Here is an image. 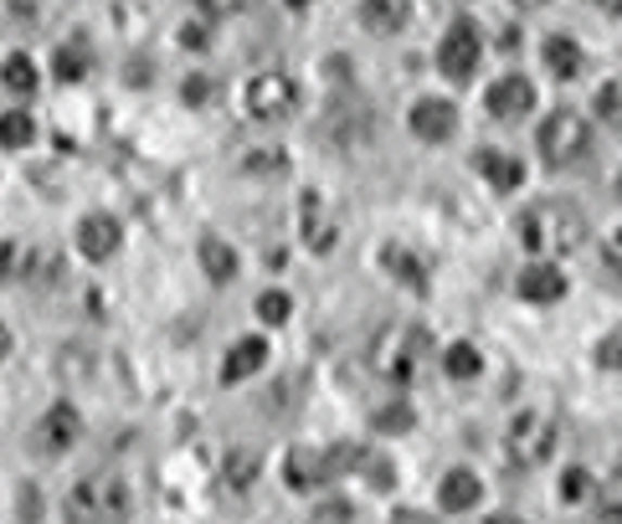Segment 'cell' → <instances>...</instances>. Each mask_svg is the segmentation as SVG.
I'll return each mask as SVG.
<instances>
[{
	"label": "cell",
	"instance_id": "obj_1",
	"mask_svg": "<svg viewBox=\"0 0 622 524\" xmlns=\"http://www.w3.org/2000/svg\"><path fill=\"white\" fill-rule=\"evenodd\" d=\"M520 242H525L530 253H541V257L576 253V247L586 242L582 206H571V201H535V206L520 216Z\"/></svg>",
	"mask_w": 622,
	"mask_h": 524
},
{
	"label": "cell",
	"instance_id": "obj_2",
	"mask_svg": "<svg viewBox=\"0 0 622 524\" xmlns=\"http://www.w3.org/2000/svg\"><path fill=\"white\" fill-rule=\"evenodd\" d=\"M129 509H135L129 484L114 473H93V478L67 488L62 514H67V524H129Z\"/></svg>",
	"mask_w": 622,
	"mask_h": 524
},
{
	"label": "cell",
	"instance_id": "obj_3",
	"mask_svg": "<svg viewBox=\"0 0 622 524\" xmlns=\"http://www.w3.org/2000/svg\"><path fill=\"white\" fill-rule=\"evenodd\" d=\"M428 355H432V345L417 324H386V330L370 340V370H376L381 381H391V386L417 381V370H422Z\"/></svg>",
	"mask_w": 622,
	"mask_h": 524
},
{
	"label": "cell",
	"instance_id": "obj_4",
	"mask_svg": "<svg viewBox=\"0 0 622 524\" xmlns=\"http://www.w3.org/2000/svg\"><path fill=\"white\" fill-rule=\"evenodd\" d=\"M556 443H561V422L550 411H520L505 432L509 463L515 468H541L556 458Z\"/></svg>",
	"mask_w": 622,
	"mask_h": 524
},
{
	"label": "cell",
	"instance_id": "obj_5",
	"mask_svg": "<svg viewBox=\"0 0 622 524\" xmlns=\"http://www.w3.org/2000/svg\"><path fill=\"white\" fill-rule=\"evenodd\" d=\"M541 155H545V165H582L586 159V150H592V124H586L582 114H571V108H556V114L541 124Z\"/></svg>",
	"mask_w": 622,
	"mask_h": 524
},
{
	"label": "cell",
	"instance_id": "obj_6",
	"mask_svg": "<svg viewBox=\"0 0 622 524\" xmlns=\"http://www.w3.org/2000/svg\"><path fill=\"white\" fill-rule=\"evenodd\" d=\"M299 108V82L289 73H257L247 82V114L257 124H278V118H289Z\"/></svg>",
	"mask_w": 622,
	"mask_h": 524
},
{
	"label": "cell",
	"instance_id": "obj_7",
	"mask_svg": "<svg viewBox=\"0 0 622 524\" xmlns=\"http://www.w3.org/2000/svg\"><path fill=\"white\" fill-rule=\"evenodd\" d=\"M479 57H484V41L473 31V21H453L443 31V41H437V67H443L453 82H468L473 67H479Z\"/></svg>",
	"mask_w": 622,
	"mask_h": 524
},
{
	"label": "cell",
	"instance_id": "obj_8",
	"mask_svg": "<svg viewBox=\"0 0 622 524\" xmlns=\"http://www.w3.org/2000/svg\"><path fill=\"white\" fill-rule=\"evenodd\" d=\"M411 135L428 139V144H443V139L458 135V108L447 98H417L411 103Z\"/></svg>",
	"mask_w": 622,
	"mask_h": 524
},
{
	"label": "cell",
	"instance_id": "obj_9",
	"mask_svg": "<svg viewBox=\"0 0 622 524\" xmlns=\"http://www.w3.org/2000/svg\"><path fill=\"white\" fill-rule=\"evenodd\" d=\"M31 437H37L41 452H67V447L82 437V417L67 407V401H58V407H52V411H47V417L37 422V432H31Z\"/></svg>",
	"mask_w": 622,
	"mask_h": 524
},
{
	"label": "cell",
	"instance_id": "obj_10",
	"mask_svg": "<svg viewBox=\"0 0 622 524\" xmlns=\"http://www.w3.org/2000/svg\"><path fill=\"white\" fill-rule=\"evenodd\" d=\"M484 108L499 118V124H515V118H525L530 108H535V88H530L525 78H499L494 88H488Z\"/></svg>",
	"mask_w": 622,
	"mask_h": 524
},
{
	"label": "cell",
	"instance_id": "obj_11",
	"mask_svg": "<svg viewBox=\"0 0 622 524\" xmlns=\"http://www.w3.org/2000/svg\"><path fill=\"white\" fill-rule=\"evenodd\" d=\"M118 242H124V227H118L114 216H82L78 221V253L82 257H93V263H103V257H114L118 253Z\"/></svg>",
	"mask_w": 622,
	"mask_h": 524
},
{
	"label": "cell",
	"instance_id": "obj_12",
	"mask_svg": "<svg viewBox=\"0 0 622 524\" xmlns=\"http://www.w3.org/2000/svg\"><path fill=\"white\" fill-rule=\"evenodd\" d=\"M515 289H520V298H530V304H556V298H566V272L556 268V263H525Z\"/></svg>",
	"mask_w": 622,
	"mask_h": 524
},
{
	"label": "cell",
	"instance_id": "obj_13",
	"mask_svg": "<svg viewBox=\"0 0 622 524\" xmlns=\"http://www.w3.org/2000/svg\"><path fill=\"white\" fill-rule=\"evenodd\" d=\"M479 499H484V478H479V473H468V468L443 473V484H437V504H443L447 514H464V509H473Z\"/></svg>",
	"mask_w": 622,
	"mask_h": 524
},
{
	"label": "cell",
	"instance_id": "obj_14",
	"mask_svg": "<svg viewBox=\"0 0 622 524\" xmlns=\"http://www.w3.org/2000/svg\"><path fill=\"white\" fill-rule=\"evenodd\" d=\"M411 21V0H360V26L370 37H396Z\"/></svg>",
	"mask_w": 622,
	"mask_h": 524
},
{
	"label": "cell",
	"instance_id": "obj_15",
	"mask_svg": "<svg viewBox=\"0 0 622 524\" xmlns=\"http://www.w3.org/2000/svg\"><path fill=\"white\" fill-rule=\"evenodd\" d=\"M473 170L484 175L494 191H520V186H525V165L515 155H505V150H479V155H473Z\"/></svg>",
	"mask_w": 622,
	"mask_h": 524
},
{
	"label": "cell",
	"instance_id": "obj_16",
	"mask_svg": "<svg viewBox=\"0 0 622 524\" xmlns=\"http://www.w3.org/2000/svg\"><path fill=\"white\" fill-rule=\"evenodd\" d=\"M283 478H289V488L309 494V488H319L325 478H330V458H325V452H314V447H293L289 463H283Z\"/></svg>",
	"mask_w": 622,
	"mask_h": 524
},
{
	"label": "cell",
	"instance_id": "obj_17",
	"mask_svg": "<svg viewBox=\"0 0 622 524\" xmlns=\"http://www.w3.org/2000/svg\"><path fill=\"white\" fill-rule=\"evenodd\" d=\"M268 366V340H237L232 349H227V360H221V381L227 386H237V381H247V375H257V370Z\"/></svg>",
	"mask_w": 622,
	"mask_h": 524
},
{
	"label": "cell",
	"instance_id": "obj_18",
	"mask_svg": "<svg viewBox=\"0 0 622 524\" xmlns=\"http://www.w3.org/2000/svg\"><path fill=\"white\" fill-rule=\"evenodd\" d=\"M541 57H545V67H550V78H582L586 73L582 41H571V37H545Z\"/></svg>",
	"mask_w": 622,
	"mask_h": 524
},
{
	"label": "cell",
	"instance_id": "obj_19",
	"mask_svg": "<svg viewBox=\"0 0 622 524\" xmlns=\"http://www.w3.org/2000/svg\"><path fill=\"white\" fill-rule=\"evenodd\" d=\"M381 263H386V272L396 278V283H407V289H428V263L411 253V247H402V242H386L381 247Z\"/></svg>",
	"mask_w": 622,
	"mask_h": 524
},
{
	"label": "cell",
	"instance_id": "obj_20",
	"mask_svg": "<svg viewBox=\"0 0 622 524\" xmlns=\"http://www.w3.org/2000/svg\"><path fill=\"white\" fill-rule=\"evenodd\" d=\"M88 67H93V47L88 41H62L58 57H52V73H58V82H82L88 78Z\"/></svg>",
	"mask_w": 622,
	"mask_h": 524
},
{
	"label": "cell",
	"instance_id": "obj_21",
	"mask_svg": "<svg viewBox=\"0 0 622 524\" xmlns=\"http://www.w3.org/2000/svg\"><path fill=\"white\" fill-rule=\"evenodd\" d=\"M304 247L309 253H330L334 247V221L319 212V195H304Z\"/></svg>",
	"mask_w": 622,
	"mask_h": 524
},
{
	"label": "cell",
	"instance_id": "obj_22",
	"mask_svg": "<svg viewBox=\"0 0 622 524\" xmlns=\"http://www.w3.org/2000/svg\"><path fill=\"white\" fill-rule=\"evenodd\" d=\"M31 139H37V118L26 108H5L0 114V150H26Z\"/></svg>",
	"mask_w": 622,
	"mask_h": 524
},
{
	"label": "cell",
	"instance_id": "obj_23",
	"mask_svg": "<svg viewBox=\"0 0 622 524\" xmlns=\"http://www.w3.org/2000/svg\"><path fill=\"white\" fill-rule=\"evenodd\" d=\"M201 268L212 272V283H232L237 278V253L221 242V237H206V242H201Z\"/></svg>",
	"mask_w": 622,
	"mask_h": 524
},
{
	"label": "cell",
	"instance_id": "obj_24",
	"mask_svg": "<svg viewBox=\"0 0 622 524\" xmlns=\"http://www.w3.org/2000/svg\"><path fill=\"white\" fill-rule=\"evenodd\" d=\"M0 82H5V88H11V93H31V88H37L41 82V73H37V62L26 57V52H11V57L0 62Z\"/></svg>",
	"mask_w": 622,
	"mask_h": 524
},
{
	"label": "cell",
	"instance_id": "obj_25",
	"mask_svg": "<svg viewBox=\"0 0 622 524\" xmlns=\"http://www.w3.org/2000/svg\"><path fill=\"white\" fill-rule=\"evenodd\" d=\"M443 370L453 375V381H473V375L484 370V355L468 345V340H458V345H447V349H443Z\"/></svg>",
	"mask_w": 622,
	"mask_h": 524
},
{
	"label": "cell",
	"instance_id": "obj_26",
	"mask_svg": "<svg viewBox=\"0 0 622 524\" xmlns=\"http://www.w3.org/2000/svg\"><path fill=\"white\" fill-rule=\"evenodd\" d=\"M257 478V452H247V447H237V452H227V488H253Z\"/></svg>",
	"mask_w": 622,
	"mask_h": 524
},
{
	"label": "cell",
	"instance_id": "obj_27",
	"mask_svg": "<svg viewBox=\"0 0 622 524\" xmlns=\"http://www.w3.org/2000/svg\"><path fill=\"white\" fill-rule=\"evenodd\" d=\"M592 108H597V118H602V124L622 129V78H607L602 88H597V103H592Z\"/></svg>",
	"mask_w": 622,
	"mask_h": 524
},
{
	"label": "cell",
	"instance_id": "obj_28",
	"mask_svg": "<svg viewBox=\"0 0 622 524\" xmlns=\"http://www.w3.org/2000/svg\"><path fill=\"white\" fill-rule=\"evenodd\" d=\"M242 170L278 175V170H289V155H283V150H272V144H263V150H247V155H242Z\"/></svg>",
	"mask_w": 622,
	"mask_h": 524
},
{
	"label": "cell",
	"instance_id": "obj_29",
	"mask_svg": "<svg viewBox=\"0 0 622 524\" xmlns=\"http://www.w3.org/2000/svg\"><path fill=\"white\" fill-rule=\"evenodd\" d=\"M289 314H293V298H289V293L268 289L263 298H257V319H263V324H289Z\"/></svg>",
	"mask_w": 622,
	"mask_h": 524
},
{
	"label": "cell",
	"instance_id": "obj_30",
	"mask_svg": "<svg viewBox=\"0 0 622 524\" xmlns=\"http://www.w3.org/2000/svg\"><path fill=\"white\" fill-rule=\"evenodd\" d=\"M561 499H566V504H582V499H592V473H586V468H566Z\"/></svg>",
	"mask_w": 622,
	"mask_h": 524
},
{
	"label": "cell",
	"instance_id": "obj_31",
	"mask_svg": "<svg viewBox=\"0 0 622 524\" xmlns=\"http://www.w3.org/2000/svg\"><path fill=\"white\" fill-rule=\"evenodd\" d=\"M376 427H381V432H411V427H417V417H411V407L396 401V407L376 411Z\"/></svg>",
	"mask_w": 622,
	"mask_h": 524
},
{
	"label": "cell",
	"instance_id": "obj_32",
	"mask_svg": "<svg viewBox=\"0 0 622 524\" xmlns=\"http://www.w3.org/2000/svg\"><path fill=\"white\" fill-rule=\"evenodd\" d=\"M602 524H622V473H612L602 488Z\"/></svg>",
	"mask_w": 622,
	"mask_h": 524
},
{
	"label": "cell",
	"instance_id": "obj_33",
	"mask_svg": "<svg viewBox=\"0 0 622 524\" xmlns=\"http://www.w3.org/2000/svg\"><path fill=\"white\" fill-rule=\"evenodd\" d=\"M180 93H186V103H191V108H206V103L216 98V82L212 78H186V88H180Z\"/></svg>",
	"mask_w": 622,
	"mask_h": 524
},
{
	"label": "cell",
	"instance_id": "obj_34",
	"mask_svg": "<svg viewBox=\"0 0 622 524\" xmlns=\"http://www.w3.org/2000/svg\"><path fill=\"white\" fill-rule=\"evenodd\" d=\"M597 366L622 370V330H618V334H607L602 345H597Z\"/></svg>",
	"mask_w": 622,
	"mask_h": 524
},
{
	"label": "cell",
	"instance_id": "obj_35",
	"mask_svg": "<svg viewBox=\"0 0 622 524\" xmlns=\"http://www.w3.org/2000/svg\"><path fill=\"white\" fill-rule=\"evenodd\" d=\"M195 5H201V11H206V16H237V11H247V5H253V0H195Z\"/></svg>",
	"mask_w": 622,
	"mask_h": 524
},
{
	"label": "cell",
	"instance_id": "obj_36",
	"mask_svg": "<svg viewBox=\"0 0 622 524\" xmlns=\"http://www.w3.org/2000/svg\"><path fill=\"white\" fill-rule=\"evenodd\" d=\"M602 257H607V268H612V272H622V227H618V232H612V237H607Z\"/></svg>",
	"mask_w": 622,
	"mask_h": 524
},
{
	"label": "cell",
	"instance_id": "obj_37",
	"mask_svg": "<svg viewBox=\"0 0 622 524\" xmlns=\"http://www.w3.org/2000/svg\"><path fill=\"white\" fill-rule=\"evenodd\" d=\"M180 41H186V47H206V31H195V26H186V31H180Z\"/></svg>",
	"mask_w": 622,
	"mask_h": 524
},
{
	"label": "cell",
	"instance_id": "obj_38",
	"mask_svg": "<svg viewBox=\"0 0 622 524\" xmlns=\"http://www.w3.org/2000/svg\"><path fill=\"white\" fill-rule=\"evenodd\" d=\"M5 355H11V330L0 324V360H5Z\"/></svg>",
	"mask_w": 622,
	"mask_h": 524
},
{
	"label": "cell",
	"instance_id": "obj_39",
	"mask_svg": "<svg viewBox=\"0 0 622 524\" xmlns=\"http://www.w3.org/2000/svg\"><path fill=\"white\" fill-rule=\"evenodd\" d=\"M509 5H520V11H541L545 0H509Z\"/></svg>",
	"mask_w": 622,
	"mask_h": 524
},
{
	"label": "cell",
	"instance_id": "obj_40",
	"mask_svg": "<svg viewBox=\"0 0 622 524\" xmlns=\"http://www.w3.org/2000/svg\"><path fill=\"white\" fill-rule=\"evenodd\" d=\"M484 524H525V520H515V514H494V520H484Z\"/></svg>",
	"mask_w": 622,
	"mask_h": 524
},
{
	"label": "cell",
	"instance_id": "obj_41",
	"mask_svg": "<svg viewBox=\"0 0 622 524\" xmlns=\"http://www.w3.org/2000/svg\"><path fill=\"white\" fill-rule=\"evenodd\" d=\"M289 5H293V11H304V5H314V0H289Z\"/></svg>",
	"mask_w": 622,
	"mask_h": 524
},
{
	"label": "cell",
	"instance_id": "obj_42",
	"mask_svg": "<svg viewBox=\"0 0 622 524\" xmlns=\"http://www.w3.org/2000/svg\"><path fill=\"white\" fill-rule=\"evenodd\" d=\"M607 5H612V11H622V0H607Z\"/></svg>",
	"mask_w": 622,
	"mask_h": 524
}]
</instances>
